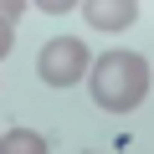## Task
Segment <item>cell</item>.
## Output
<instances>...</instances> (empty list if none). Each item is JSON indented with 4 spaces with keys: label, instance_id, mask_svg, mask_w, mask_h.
<instances>
[{
    "label": "cell",
    "instance_id": "3957f363",
    "mask_svg": "<svg viewBox=\"0 0 154 154\" xmlns=\"http://www.w3.org/2000/svg\"><path fill=\"white\" fill-rule=\"evenodd\" d=\"M77 11L88 16L93 31H123L139 21V0H93V5H77Z\"/></svg>",
    "mask_w": 154,
    "mask_h": 154
},
{
    "label": "cell",
    "instance_id": "7a4b0ae2",
    "mask_svg": "<svg viewBox=\"0 0 154 154\" xmlns=\"http://www.w3.org/2000/svg\"><path fill=\"white\" fill-rule=\"evenodd\" d=\"M88 67H93V57H88V46L77 41V36H57V41H46V46H41V62H36L41 82L57 88V93L72 88V82H82Z\"/></svg>",
    "mask_w": 154,
    "mask_h": 154
},
{
    "label": "cell",
    "instance_id": "52a82bcc",
    "mask_svg": "<svg viewBox=\"0 0 154 154\" xmlns=\"http://www.w3.org/2000/svg\"><path fill=\"white\" fill-rule=\"evenodd\" d=\"M36 11H46V16H62V11H77V5H72V0H41Z\"/></svg>",
    "mask_w": 154,
    "mask_h": 154
},
{
    "label": "cell",
    "instance_id": "8992f818",
    "mask_svg": "<svg viewBox=\"0 0 154 154\" xmlns=\"http://www.w3.org/2000/svg\"><path fill=\"white\" fill-rule=\"evenodd\" d=\"M11 46H16V26L0 21V57H11Z\"/></svg>",
    "mask_w": 154,
    "mask_h": 154
},
{
    "label": "cell",
    "instance_id": "6da1fadb",
    "mask_svg": "<svg viewBox=\"0 0 154 154\" xmlns=\"http://www.w3.org/2000/svg\"><path fill=\"white\" fill-rule=\"evenodd\" d=\"M88 82H93V103H98L103 113H134V108L149 98L154 72H149V57L118 46V51H103V57L88 67Z\"/></svg>",
    "mask_w": 154,
    "mask_h": 154
},
{
    "label": "cell",
    "instance_id": "5b68a950",
    "mask_svg": "<svg viewBox=\"0 0 154 154\" xmlns=\"http://www.w3.org/2000/svg\"><path fill=\"white\" fill-rule=\"evenodd\" d=\"M21 11H26L21 0H0V21H5V26H16V21H21Z\"/></svg>",
    "mask_w": 154,
    "mask_h": 154
},
{
    "label": "cell",
    "instance_id": "277c9868",
    "mask_svg": "<svg viewBox=\"0 0 154 154\" xmlns=\"http://www.w3.org/2000/svg\"><path fill=\"white\" fill-rule=\"evenodd\" d=\"M0 154H46V139L36 128H11L0 139Z\"/></svg>",
    "mask_w": 154,
    "mask_h": 154
}]
</instances>
